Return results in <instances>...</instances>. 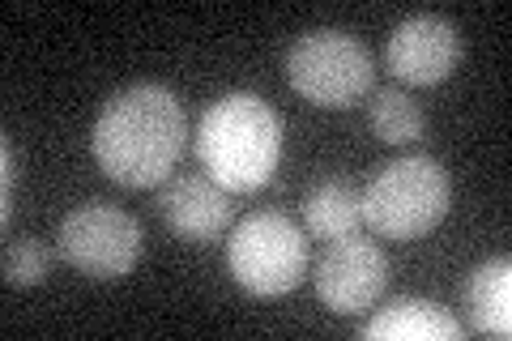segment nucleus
Instances as JSON below:
<instances>
[{
  "label": "nucleus",
  "mask_w": 512,
  "mask_h": 341,
  "mask_svg": "<svg viewBox=\"0 0 512 341\" xmlns=\"http://www.w3.org/2000/svg\"><path fill=\"white\" fill-rule=\"evenodd\" d=\"M56 248L86 278L120 282L141 261V222L111 201H86L64 214Z\"/></svg>",
  "instance_id": "obj_6"
},
{
  "label": "nucleus",
  "mask_w": 512,
  "mask_h": 341,
  "mask_svg": "<svg viewBox=\"0 0 512 341\" xmlns=\"http://www.w3.org/2000/svg\"><path fill=\"white\" fill-rule=\"evenodd\" d=\"M466 316L474 333L512 337V265L508 256H491L466 278Z\"/></svg>",
  "instance_id": "obj_11"
},
{
  "label": "nucleus",
  "mask_w": 512,
  "mask_h": 341,
  "mask_svg": "<svg viewBox=\"0 0 512 341\" xmlns=\"http://www.w3.org/2000/svg\"><path fill=\"white\" fill-rule=\"evenodd\" d=\"M188 145V116L167 86L137 81L103 103L90 128V154L120 188H154L171 180Z\"/></svg>",
  "instance_id": "obj_1"
},
{
  "label": "nucleus",
  "mask_w": 512,
  "mask_h": 341,
  "mask_svg": "<svg viewBox=\"0 0 512 341\" xmlns=\"http://www.w3.org/2000/svg\"><path fill=\"white\" fill-rule=\"evenodd\" d=\"M359 188L346 180H320L308 197H303V226L312 239H346L359 231Z\"/></svg>",
  "instance_id": "obj_12"
},
{
  "label": "nucleus",
  "mask_w": 512,
  "mask_h": 341,
  "mask_svg": "<svg viewBox=\"0 0 512 341\" xmlns=\"http://www.w3.org/2000/svg\"><path fill=\"white\" fill-rule=\"evenodd\" d=\"M0 154H5V188H0V222L9 226V218H13V188H18V175H22V158H18V145H13V141L0 145Z\"/></svg>",
  "instance_id": "obj_15"
},
{
  "label": "nucleus",
  "mask_w": 512,
  "mask_h": 341,
  "mask_svg": "<svg viewBox=\"0 0 512 341\" xmlns=\"http://www.w3.org/2000/svg\"><path fill=\"white\" fill-rule=\"evenodd\" d=\"M52 269V248L35 235L9 239L5 243V282L9 286H39Z\"/></svg>",
  "instance_id": "obj_14"
},
{
  "label": "nucleus",
  "mask_w": 512,
  "mask_h": 341,
  "mask_svg": "<svg viewBox=\"0 0 512 341\" xmlns=\"http://www.w3.org/2000/svg\"><path fill=\"white\" fill-rule=\"evenodd\" d=\"M227 269L231 278L256 299H282L303 282L308 273V239L299 226L278 214L261 209L235 222L227 239Z\"/></svg>",
  "instance_id": "obj_5"
},
{
  "label": "nucleus",
  "mask_w": 512,
  "mask_h": 341,
  "mask_svg": "<svg viewBox=\"0 0 512 341\" xmlns=\"http://www.w3.org/2000/svg\"><path fill=\"white\" fill-rule=\"evenodd\" d=\"M286 81L303 103L325 107V111H346L355 107L376 81L372 56L367 47L346 35V30H308L291 43L286 52Z\"/></svg>",
  "instance_id": "obj_4"
},
{
  "label": "nucleus",
  "mask_w": 512,
  "mask_h": 341,
  "mask_svg": "<svg viewBox=\"0 0 512 341\" xmlns=\"http://www.w3.org/2000/svg\"><path fill=\"white\" fill-rule=\"evenodd\" d=\"M384 60L406 86H440L461 60V35L440 13H410L406 22L393 26Z\"/></svg>",
  "instance_id": "obj_8"
},
{
  "label": "nucleus",
  "mask_w": 512,
  "mask_h": 341,
  "mask_svg": "<svg viewBox=\"0 0 512 341\" xmlns=\"http://www.w3.org/2000/svg\"><path fill=\"white\" fill-rule=\"evenodd\" d=\"M197 158L227 192H256L282 162V120L261 94H222L197 124Z\"/></svg>",
  "instance_id": "obj_2"
},
{
  "label": "nucleus",
  "mask_w": 512,
  "mask_h": 341,
  "mask_svg": "<svg viewBox=\"0 0 512 341\" xmlns=\"http://www.w3.org/2000/svg\"><path fill=\"white\" fill-rule=\"evenodd\" d=\"M158 214H163L167 231L188 243H214L235 218L231 192L218 188L205 175H180L158 192Z\"/></svg>",
  "instance_id": "obj_9"
},
{
  "label": "nucleus",
  "mask_w": 512,
  "mask_h": 341,
  "mask_svg": "<svg viewBox=\"0 0 512 341\" xmlns=\"http://www.w3.org/2000/svg\"><path fill=\"white\" fill-rule=\"evenodd\" d=\"M367 124H372V133L380 141H389V145H410V141H419L423 137V128H427V116H423V107L410 99L406 90H376L372 94V103H367Z\"/></svg>",
  "instance_id": "obj_13"
},
{
  "label": "nucleus",
  "mask_w": 512,
  "mask_h": 341,
  "mask_svg": "<svg viewBox=\"0 0 512 341\" xmlns=\"http://www.w3.org/2000/svg\"><path fill=\"white\" fill-rule=\"evenodd\" d=\"M453 201V184L448 171L427 154H406L393 158L363 184L359 192V214L376 235L393 243L423 239L436 231Z\"/></svg>",
  "instance_id": "obj_3"
},
{
  "label": "nucleus",
  "mask_w": 512,
  "mask_h": 341,
  "mask_svg": "<svg viewBox=\"0 0 512 341\" xmlns=\"http://www.w3.org/2000/svg\"><path fill=\"white\" fill-rule=\"evenodd\" d=\"M359 337L363 341H457L461 320L431 299L402 295L389 307H380V312L359 329Z\"/></svg>",
  "instance_id": "obj_10"
},
{
  "label": "nucleus",
  "mask_w": 512,
  "mask_h": 341,
  "mask_svg": "<svg viewBox=\"0 0 512 341\" xmlns=\"http://www.w3.org/2000/svg\"><path fill=\"white\" fill-rule=\"evenodd\" d=\"M312 282H316V295L329 312L359 316L367 307H376L384 286H389V261H384V252L376 243L346 235V239H333L325 248V256H320L316 269H312Z\"/></svg>",
  "instance_id": "obj_7"
}]
</instances>
